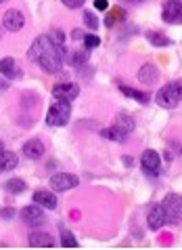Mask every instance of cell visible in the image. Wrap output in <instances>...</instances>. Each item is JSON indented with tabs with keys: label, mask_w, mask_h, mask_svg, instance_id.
<instances>
[{
	"label": "cell",
	"mask_w": 182,
	"mask_h": 250,
	"mask_svg": "<svg viewBox=\"0 0 182 250\" xmlns=\"http://www.w3.org/2000/svg\"><path fill=\"white\" fill-rule=\"evenodd\" d=\"M80 179L75 175H69V172H57V175L51 177V187L53 191H67V189H73L78 187Z\"/></svg>",
	"instance_id": "5"
},
{
	"label": "cell",
	"mask_w": 182,
	"mask_h": 250,
	"mask_svg": "<svg viewBox=\"0 0 182 250\" xmlns=\"http://www.w3.org/2000/svg\"><path fill=\"white\" fill-rule=\"evenodd\" d=\"M0 27H2V25H0ZM0 36H2V30H0Z\"/></svg>",
	"instance_id": "36"
},
{
	"label": "cell",
	"mask_w": 182,
	"mask_h": 250,
	"mask_svg": "<svg viewBox=\"0 0 182 250\" xmlns=\"http://www.w3.org/2000/svg\"><path fill=\"white\" fill-rule=\"evenodd\" d=\"M0 217L2 219H13L15 217V210H13V208H2V210H0Z\"/></svg>",
	"instance_id": "30"
},
{
	"label": "cell",
	"mask_w": 182,
	"mask_h": 250,
	"mask_svg": "<svg viewBox=\"0 0 182 250\" xmlns=\"http://www.w3.org/2000/svg\"><path fill=\"white\" fill-rule=\"evenodd\" d=\"M162 17L165 23H182V0H165Z\"/></svg>",
	"instance_id": "7"
},
{
	"label": "cell",
	"mask_w": 182,
	"mask_h": 250,
	"mask_svg": "<svg viewBox=\"0 0 182 250\" xmlns=\"http://www.w3.org/2000/svg\"><path fill=\"white\" fill-rule=\"evenodd\" d=\"M27 57L36 61L44 72L55 74L63 65V44L53 42L51 36H38L34 40L32 48L27 51Z\"/></svg>",
	"instance_id": "1"
},
{
	"label": "cell",
	"mask_w": 182,
	"mask_h": 250,
	"mask_svg": "<svg viewBox=\"0 0 182 250\" xmlns=\"http://www.w3.org/2000/svg\"><path fill=\"white\" fill-rule=\"evenodd\" d=\"M25 181L23 179H9V183H6V189H9L11 193H21L25 191Z\"/></svg>",
	"instance_id": "24"
},
{
	"label": "cell",
	"mask_w": 182,
	"mask_h": 250,
	"mask_svg": "<svg viewBox=\"0 0 182 250\" xmlns=\"http://www.w3.org/2000/svg\"><path fill=\"white\" fill-rule=\"evenodd\" d=\"M0 74H4L6 78H19L21 69L15 65V59L13 57H4V59H0Z\"/></svg>",
	"instance_id": "16"
},
{
	"label": "cell",
	"mask_w": 182,
	"mask_h": 250,
	"mask_svg": "<svg viewBox=\"0 0 182 250\" xmlns=\"http://www.w3.org/2000/svg\"><path fill=\"white\" fill-rule=\"evenodd\" d=\"M78 95H80V86L75 84V82H61V84H55L53 86V97H55V99H61V101H69V103H72Z\"/></svg>",
	"instance_id": "6"
},
{
	"label": "cell",
	"mask_w": 182,
	"mask_h": 250,
	"mask_svg": "<svg viewBox=\"0 0 182 250\" xmlns=\"http://www.w3.org/2000/svg\"><path fill=\"white\" fill-rule=\"evenodd\" d=\"M84 23H86V27H90V30H96V27H99V17H96L94 13L86 11L84 13Z\"/></svg>",
	"instance_id": "25"
},
{
	"label": "cell",
	"mask_w": 182,
	"mask_h": 250,
	"mask_svg": "<svg viewBox=\"0 0 182 250\" xmlns=\"http://www.w3.org/2000/svg\"><path fill=\"white\" fill-rule=\"evenodd\" d=\"M164 210H165V219L167 223H182V196H176V193H172V196H167L164 200Z\"/></svg>",
	"instance_id": "4"
},
{
	"label": "cell",
	"mask_w": 182,
	"mask_h": 250,
	"mask_svg": "<svg viewBox=\"0 0 182 250\" xmlns=\"http://www.w3.org/2000/svg\"><path fill=\"white\" fill-rule=\"evenodd\" d=\"M124 164L126 166H132V158L130 156H124Z\"/></svg>",
	"instance_id": "33"
},
{
	"label": "cell",
	"mask_w": 182,
	"mask_h": 250,
	"mask_svg": "<svg viewBox=\"0 0 182 250\" xmlns=\"http://www.w3.org/2000/svg\"><path fill=\"white\" fill-rule=\"evenodd\" d=\"M120 91H122L126 97H130V99H134V101H138V103H146V101H149V95L136 91V88H132V86H124V84H122Z\"/></svg>",
	"instance_id": "22"
},
{
	"label": "cell",
	"mask_w": 182,
	"mask_h": 250,
	"mask_svg": "<svg viewBox=\"0 0 182 250\" xmlns=\"http://www.w3.org/2000/svg\"><path fill=\"white\" fill-rule=\"evenodd\" d=\"M126 2H130V4H141V2H145V0H126Z\"/></svg>",
	"instance_id": "35"
},
{
	"label": "cell",
	"mask_w": 182,
	"mask_h": 250,
	"mask_svg": "<svg viewBox=\"0 0 182 250\" xmlns=\"http://www.w3.org/2000/svg\"><path fill=\"white\" fill-rule=\"evenodd\" d=\"M126 19V11H122V6H113V9L109 11L107 19H105V25L107 27H115L120 21H124Z\"/></svg>",
	"instance_id": "20"
},
{
	"label": "cell",
	"mask_w": 182,
	"mask_h": 250,
	"mask_svg": "<svg viewBox=\"0 0 182 250\" xmlns=\"http://www.w3.org/2000/svg\"><path fill=\"white\" fill-rule=\"evenodd\" d=\"M72 38H73V40H84V32L73 30V32H72Z\"/></svg>",
	"instance_id": "32"
},
{
	"label": "cell",
	"mask_w": 182,
	"mask_h": 250,
	"mask_svg": "<svg viewBox=\"0 0 182 250\" xmlns=\"http://www.w3.org/2000/svg\"><path fill=\"white\" fill-rule=\"evenodd\" d=\"M0 149H2V143H0Z\"/></svg>",
	"instance_id": "37"
},
{
	"label": "cell",
	"mask_w": 182,
	"mask_h": 250,
	"mask_svg": "<svg viewBox=\"0 0 182 250\" xmlns=\"http://www.w3.org/2000/svg\"><path fill=\"white\" fill-rule=\"evenodd\" d=\"M4 88H9V82H4V80H0V91H4Z\"/></svg>",
	"instance_id": "34"
},
{
	"label": "cell",
	"mask_w": 182,
	"mask_h": 250,
	"mask_svg": "<svg viewBox=\"0 0 182 250\" xmlns=\"http://www.w3.org/2000/svg\"><path fill=\"white\" fill-rule=\"evenodd\" d=\"M138 80H141L143 84H146V86L157 84V80H159V69L153 65V63L143 65L141 69H138Z\"/></svg>",
	"instance_id": "12"
},
{
	"label": "cell",
	"mask_w": 182,
	"mask_h": 250,
	"mask_svg": "<svg viewBox=\"0 0 182 250\" xmlns=\"http://www.w3.org/2000/svg\"><path fill=\"white\" fill-rule=\"evenodd\" d=\"M69 116H72V105H69V101L55 99V103L48 107L46 124L48 126H65L69 122Z\"/></svg>",
	"instance_id": "3"
},
{
	"label": "cell",
	"mask_w": 182,
	"mask_h": 250,
	"mask_svg": "<svg viewBox=\"0 0 182 250\" xmlns=\"http://www.w3.org/2000/svg\"><path fill=\"white\" fill-rule=\"evenodd\" d=\"M107 0H94V9L96 11H105V9H107Z\"/></svg>",
	"instance_id": "31"
},
{
	"label": "cell",
	"mask_w": 182,
	"mask_h": 250,
	"mask_svg": "<svg viewBox=\"0 0 182 250\" xmlns=\"http://www.w3.org/2000/svg\"><path fill=\"white\" fill-rule=\"evenodd\" d=\"M30 246L32 248H55L57 246V242L51 233L46 231H32L30 233Z\"/></svg>",
	"instance_id": "11"
},
{
	"label": "cell",
	"mask_w": 182,
	"mask_h": 250,
	"mask_svg": "<svg viewBox=\"0 0 182 250\" xmlns=\"http://www.w3.org/2000/svg\"><path fill=\"white\" fill-rule=\"evenodd\" d=\"M101 137H103V139H109V141L124 143L126 139H128V133H124V130L117 128V126H111V128H103V130H101Z\"/></svg>",
	"instance_id": "19"
},
{
	"label": "cell",
	"mask_w": 182,
	"mask_h": 250,
	"mask_svg": "<svg viewBox=\"0 0 182 250\" xmlns=\"http://www.w3.org/2000/svg\"><path fill=\"white\" fill-rule=\"evenodd\" d=\"M115 126L117 128H122L124 133H132V130H134V126H136V122H134V118L132 116H128V114H124V112H120L115 116Z\"/></svg>",
	"instance_id": "18"
},
{
	"label": "cell",
	"mask_w": 182,
	"mask_h": 250,
	"mask_svg": "<svg viewBox=\"0 0 182 250\" xmlns=\"http://www.w3.org/2000/svg\"><path fill=\"white\" fill-rule=\"evenodd\" d=\"M17 162H19V158H17L15 151L0 149V170H13V168H17Z\"/></svg>",
	"instance_id": "17"
},
{
	"label": "cell",
	"mask_w": 182,
	"mask_h": 250,
	"mask_svg": "<svg viewBox=\"0 0 182 250\" xmlns=\"http://www.w3.org/2000/svg\"><path fill=\"white\" fill-rule=\"evenodd\" d=\"M84 44H86V51H92L101 44V38L94 36V34H88V36H84Z\"/></svg>",
	"instance_id": "26"
},
{
	"label": "cell",
	"mask_w": 182,
	"mask_h": 250,
	"mask_svg": "<svg viewBox=\"0 0 182 250\" xmlns=\"http://www.w3.org/2000/svg\"><path fill=\"white\" fill-rule=\"evenodd\" d=\"M146 38H149V42L153 46H170L172 44V40L162 32H146Z\"/></svg>",
	"instance_id": "21"
},
{
	"label": "cell",
	"mask_w": 182,
	"mask_h": 250,
	"mask_svg": "<svg viewBox=\"0 0 182 250\" xmlns=\"http://www.w3.org/2000/svg\"><path fill=\"white\" fill-rule=\"evenodd\" d=\"M2 2H4V0H0V4H2Z\"/></svg>",
	"instance_id": "38"
},
{
	"label": "cell",
	"mask_w": 182,
	"mask_h": 250,
	"mask_svg": "<svg viewBox=\"0 0 182 250\" xmlns=\"http://www.w3.org/2000/svg\"><path fill=\"white\" fill-rule=\"evenodd\" d=\"M51 38H53V42H57V44H65V36H63L61 30L51 32Z\"/></svg>",
	"instance_id": "28"
},
{
	"label": "cell",
	"mask_w": 182,
	"mask_h": 250,
	"mask_svg": "<svg viewBox=\"0 0 182 250\" xmlns=\"http://www.w3.org/2000/svg\"><path fill=\"white\" fill-rule=\"evenodd\" d=\"M141 164L149 175H157L159 168H162V158H159V154L155 149H145L143 158H141Z\"/></svg>",
	"instance_id": "9"
},
{
	"label": "cell",
	"mask_w": 182,
	"mask_h": 250,
	"mask_svg": "<svg viewBox=\"0 0 182 250\" xmlns=\"http://www.w3.org/2000/svg\"><path fill=\"white\" fill-rule=\"evenodd\" d=\"M42 154H44V143H42L40 139H30V141H25V145H23V156L25 158L40 160Z\"/></svg>",
	"instance_id": "14"
},
{
	"label": "cell",
	"mask_w": 182,
	"mask_h": 250,
	"mask_svg": "<svg viewBox=\"0 0 182 250\" xmlns=\"http://www.w3.org/2000/svg\"><path fill=\"white\" fill-rule=\"evenodd\" d=\"M155 101L157 105H162L165 109H172L176 107L178 103L182 101V80H176V82H170L159 88V93L155 95Z\"/></svg>",
	"instance_id": "2"
},
{
	"label": "cell",
	"mask_w": 182,
	"mask_h": 250,
	"mask_svg": "<svg viewBox=\"0 0 182 250\" xmlns=\"http://www.w3.org/2000/svg\"><path fill=\"white\" fill-rule=\"evenodd\" d=\"M34 202L42 208H57V196H55L53 191H46V189H38L34 193Z\"/></svg>",
	"instance_id": "15"
},
{
	"label": "cell",
	"mask_w": 182,
	"mask_h": 250,
	"mask_svg": "<svg viewBox=\"0 0 182 250\" xmlns=\"http://www.w3.org/2000/svg\"><path fill=\"white\" fill-rule=\"evenodd\" d=\"M86 0H63V4L69 6V9H78V6H82Z\"/></svg>",
	"instance_id": "29"
},
{
	"label": "cell",
	"mask_w": 182,
	"mask_h": 250,
	"mask_svg": "<svg viewBox=\"0 0 182 250\" xmlns=\"http://www.w3.org/2000/svg\"><path fill=\"white\" fill-rule=\"evenodd\" d=\"M146 223H149V227H151V229H162V227L167 223V219H165V210H164V206H162V204L151 208L149 217H146Z\"/></svg>",
	"instance_id": "13"
},
{
	"label": "cell",
	"mask_w": 182,
	"mask_h": 250,
	"mask_svg": "<svg viewBox=\"0 0 182 250\" xmlns=\"http://www.w3.org/2000/svg\"><path fill=\"white\" fill-rule=\"evenodd\" d=\"M21 219L25 221L30 227H40L44 223V212H42V206L38 204H32V206H25L23 210H21Z\"/></svg>",
	"instance_id": "8"
},
{
	"label": "cell",
	"mask_w": 182,
	"mask_h": 250,
	"mask_svg": "<svg viewBox=\"0 0 182 250\" xmlns=\"http://www.w3.org/2000/svg\"><path fill=\"white\" fill-rule=\"evenodd\" d=\"M61 246L63 248H78V240H75V235L69 231V229H63L61 231Z\"/></svg>",
	"instance_id": "23"
},
{
	"label": "cell",
	"mask_w": 182,
	"mask_h": 250,
	"mask_svg": "<svg viewBox=\"0 0 182 250\" xmlns=\"http://www.w3.org/2000/svg\"><path fill=\"white\" fill-rule=\"evenodd\" d=\"M23 23H25L23 13L17 11V9L6 11L4 17H2V25H4V30H9V32H19L21 27H23Z\"/></svg>",
	"instance_id": "10"
},
{
	"label": "cell",
	"mask_w": 182,
	"mask_h": 250,
	"mask_svg": "<svg viewBox=\"0 0 182 250\" xmlns=\"http://www.w3.org/2000/svg\"><path fill=\"white\" fill-rule=\"evenodd\" d=\"M86 61H88V55L86 53H73L72 55V63L75 67H84V65H86Z\"/></svg>",
	"instance_id": "27"
}]
</instances>
